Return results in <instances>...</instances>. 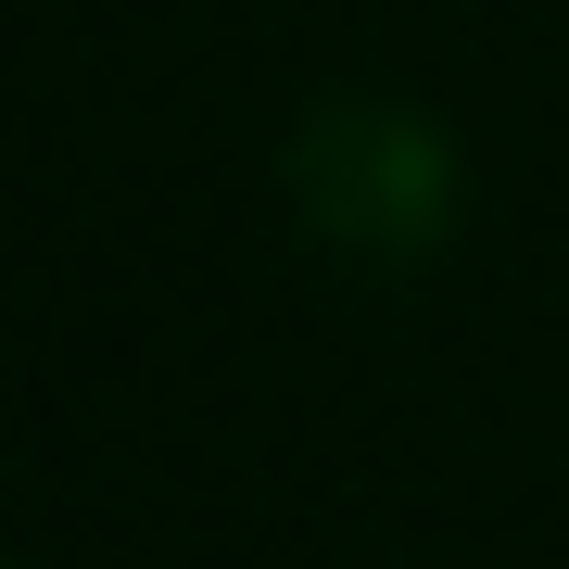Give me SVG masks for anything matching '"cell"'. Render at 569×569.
Segmentation results:
<instances>
[{
  "mask_svg": "<svg viewBox=\"0 0 569 569\" xmlns=\"http://www.w3.org/2000/svg\"><path fill=\"white\" fill-rule=\"evenodd\" d=\"M291 216L342 266H430L468 228V152L456 127L406 89H329L279 152Z\"/></svg>",
  "mask_w": 569,
  "mask_h": 569,
  "instance_id": "obj_1",
  "label": "cell"
},
{
  "mask_svg": "<svg viewBox=\"0 0 569 569\" xmlns=\"http://www.w3.org/2000/svg\"><path fill=\"white\" fill-rule=\"evenodd\" d=\"M0 569H26V557H0Z\"/></svg>",
  "mask_w": 569,
  "mask_h": 569,
  "instance_id": "obj_2",
  "label": "cell"
}]
</instances>
